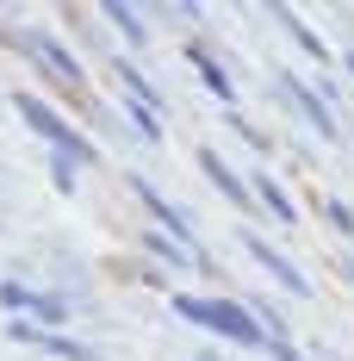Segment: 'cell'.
<instances>
[{
  "label": "cell",
  "mask_w": 354,
  "mask_h": 361,
  "mask_svg": "<svg viewBox=\"0 0 354 361\" xmlns=\"http://www.w3.org/2000/svg\"><path fill=\"white\" fill-rule=\"evenodd\" d=\"M180 312L199 318V324H212V330H224V336H236V343H261V330L248 324L236 305H217V299H180Z\"/></svg>",
  "instance_id": "6da1fadb"
},
{
  "label": "cell",
  "mask_w": 354,
  "mask_h": 361,
  "mask_svg": "<svg viewBox=\"0 0 354 361\" xmlns=\"http://www.w3.org/2000/svg\"><path fill=\"white\" fill-rule=\"evenodd\" d=\"M19 112H25V118H32L37 131H44V137H50V144L63 149V156H69V162H87V144H81V137H75L69 125H63V118H50V112L37 106V100H19Z\"/></svg>",
  "instance_id": "7a4b0ae2"
},
{
  "label": "cell",
  "mask_w": 354,
  "mask_h": 361,
  "mask_svg": "<svg viewBox=\"0 0 354 361\" xmlns=\"http://www.w3.org/2000/svg\"><path fill=\"white\" fill-rule=\"evenodd\" d=\"M248 255H261V262H267V268H274V274H280V281H286L292 293H305V274H298V268H292V262H286L280 250H267V243H248Z\"/></svg>",
  "instance_id": "3957f363"
},
{
  "label": "cell",
  "mask_w": 354,
  "mask_h": 361,
  "mask_svg": "<svg viewBox=\"0 0 354 361\" xmlns=\"http://www.w3.org/2000/svg\"><path fill=\"white\" fill-rule=\"evenodd\" d=\"M286 94H292V106H298V112H305V118H311V125L323 131V137H329V112H323V100H317V94H305L298 81H286Z\"/></svg>",
  "instance_id": "277c9868"
},
{
  "label": "cell",
  "mask_w": 354,
  "mask_h": 361,
  "mask_svg": "<svg viewBox=\"0 0 354 361\" xmlns=\"http://www.w3.org/2000/svg\"><path fill=\"white\" fill-rule=\"evenodd\" d=\"M199 162H206V175H212L217 187H224V193H230V200H243V187H236V180H230V169H224V162H217L212 149H206V156H199Z\"/></svg>",
  "instance_id": "5b68a950"
},
{
  "label": "cell",
  "mask_w": 354,
  "mask_h": 361,
  "mask_svg": "<svg viewBox=\"0 0 354 361\" xmlns=\"http://www.w3.org/2000/svg\"><path fill=\"white\" fill-rule=\"evenodd\" d=\"M106 19H112V25H125V37H131V44H143V19L131 13V6H106Z\"/></svg>",
  "instance_id": "8992f818"
},
{
  "label": "cell",
  "mask_w": 354,
  "mask_h": 361,
  "mask_svg": "<svg viewBox=\"0 0 354 361\" xmlns=\"http://www.w3.org/2000/svg\"><path fill=\"white\" fill-rule=\"evenodd\" d=\"M255 193H261V200H267V206H274V212H280V218H292V206H286V200H280V187H274V180H261Z\"/></svg>",
  "instance_id": "52a82bcc"
},
{
  "label": "cell",
  "mask_w": 354,
  "mask_h": 361,
  "mask_svg": "<svg viewBox=\"0 0 354 361\" xmlns=\"http://www.w3.org/2000/svg\"><path fill=\"white\" fill-rule=\"evenodd\" d=\"M348 69H354V56H348Z\"/></svg>",
  "instance_id": "ba28073f"
}]
</instances>
